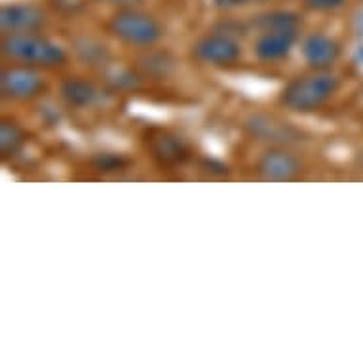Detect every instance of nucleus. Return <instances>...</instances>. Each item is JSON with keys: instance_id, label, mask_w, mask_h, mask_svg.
<instances>
[{"instance_id": "6", "label": "nucleus", "mask_w": 363, "mask_h": 363, "mask_svg": "<svg viewBox=\"0 0 363 363\" xmlns=\"http://www.w3.org/2000/svg\"><path fill=\"white\" fill-rule=\"evenodd\" d=\"M40 74L27 67H16L8 69L2 74V89L4 94L12 97H30L40 89Z\"/></svg>"}, {"instance_id": "8", "label": "nucleus", "mask_w": 363, "mask_h": 363, "mask_svg": "<svg viewBox=\"0 0 363 363\" xmlns=\"http://www.w3.org/2000/svg\"><path fill=\"white\" fill-rule=\"evenodd\" d=\"M259 169H261V173L267 179H272V181H286V179H291L297 175L298 164L291 155L281 152V150H274V152L264 155Z\"/></svg>"}, {"instance_id": "10", "label": "nucleus", "mask_w": 363, "mask_h": 363, "mask_svg": "<svg viewBox=\"0 0 363 363\" xmlns=\"http://www.w3.org/2000/svg\"><path fill=\"white\" fill-rule=\"evenodd\" d=\"M61 94L71 105H78V107L89 105L97 97L96 88L84 80H67L61 86Z\"/></svg>"}, {"instance_id": "7", "label": "nucleus", "mask_w": 363, "mask_h": 363, "mask_svg": "<svg viewBox=\"0 0 363 363\" xmlns=\"http://www.w3.org/2000/svg\"><path fill=\"white\" fill-rule=\"evenodd\" d=\"M44 16L40 10L27 4H13V6H4L0 12V23L2 29L12 30V33H25V30L36 29L42 25Z\"/></svg>"}, {"instance_id": "1", "label": "nucleus", "mask_w": 363, "mask_h": 363, "mask_svg": "<svg viewBox=\"0 0 363 363\" xmlns=\"http://www.w3.org/2000/svg\"><path fill=\"white\" fill-rule=\"evenodd\" d=\"M337 88V80L333 74L318 72L308 77L297 78L284 89L281 103L293 111H312L328 99L333 89Z\"/></svg>"}, {"instance_id": "5", "label": "nucleus", "mask_w": 363, "mask_h": 363, "mask_svg": "<svg viewBox=\"0 0 363 363\" xmlns=\"http://www.w3.org/2000/svg\"><path fill=\"white\" fill-rule=\"evenodd\" d=\"M297 29H272L264 30L255 44V52L261 60L272 61L280 60L284 55L289 54V50L295 44L297 38Z\"/></svg>"}, {"instance_id": "11", "label": "nucleus", "mask_w": 363, "mask_h": 363, "mask_svg": "<svg viewBox=\"0 0 363 363\" xmlns=\"http://www.w3.org/2000/svg\"><path fill=\"white\" fill-rule=\"evenodd\" d=\"M259 25L262 30H272V29H297L298 18L291 12H272L262 16L259 19Z\"/></svg>"}, {"instance_id": "2", "label": "nucleus", "mask_w": 363, "mask_h": 363, "mask_svg": "<svg viewBox=\"0 0 363 363\" xmlns=\"http://www.w3.org/2000/svg\"><path fill=\"white\" fill-rule=\"evenodd\" d=\"M4 54L12 55L16 60L46 67L60 65L61 61L65 60V54L57 44L38 38V36L25 35V33L8 36L4 40Z\"/></svg>"}, {"instance_id": "15", "label": "nucleus", "mask_w": 363, "mask_h": 363, "mask_svg": "<svg viewBox=\"0 0 363 363\" xmlns=\"http://www.w3.org/2000/svg\"><path fill=\"white\" fill-rule=\"evenodd\" d=\"M111 4H131V2H135V0H107Z\"/></svg>"}, {"instance_id": "12", "label": "nucleus", "mask_w": 363, "mask_h": 363, "mask_svg": "<svg viewBox=\"0 0 363 363\" xmlns=\"http://www.w3.org/2000/svg\"><path fill=\"white\" fill-rule=\"evenodd\" d=\"M23 131L19 130L13 122H2L0 125V147L2 152H16L23 143Z\"/></svg>"}, {"instance_id": "13", "label": "nucleus", "mask_w": 363, "mask_h": 363, "mask_svg": "<svg viewBox=\"0 0 363 363\" xmlns=\"http://www.w3.org/2000/svg\"><path fill=\"white\" fill-rule=\"evenodd\" d=\"M304 4L312 10H335L345 4V0H304Z\"/></svg>"}, {"instance_id": "16", "label": "nucleus", "mask_w": 363, "mask_h": 363, "mask_svg": "<svg viewBox=\"0 0 363 363\" xmlns=\"http://www.w3.org/2000/svg\"><path fill=\"white\" fill-rule=\"evenodd\" d=\"M359 57H362V60H363V48L359 50Z\"/></svg>"}, {"instance_id": "9", "label": "nucleus", "mask_w": 363, "mask_h": 363, "mask_svg": "<svg viewBox=\"0 0 363 363\" xmlns=\"http://www.w3.org/2000/svg\"><path fill=\"white\" fill-rule=\"evenodd\" d=\"M304 57L312 67H325L333 63L339 55V46L323 35H312L303 46Z\"/></svg>"}, {"instance_id": "14", "label": "nucleus", "mask_w": 363, "mask_h": 363, "mask_svg": "<svg viewBox=\"0 0 363 363\" xmlns=\"http://www.w3.org/2000/svg\"><path fill=\"white\" fill-rule=\"evenodd\" d=\"M251 2H262V0H215V4L219 8H238V6H244V4H251Z\"/></svg>"}, {"instance_id": "4", "label": "nucleus", "mask_w": 363, "mask_h": 363, "mask_svg": "<svg viewBox=\"0 0 363 363\" xmlns=\"http://www.w3.org/2000/svg\"><path fill=\"white\" fill-rule=\"evenodd\" d=\"M194 54L203 63L228 65L238 60L240 46L228 35H208L196 42Z\"/></svg>"}, {"instance_id": "3", "label": "nucleus", "mask_w": 363, "mask_h": 363, "mask_svg": "<svg viewBox=\"0 0 363 363\" xmlns=\"http://www.w3.org/2000/svg\"><path fill=\"white\" fill-rule=\"evenodd\" d=\"M111 29L118 38L130 44H152L162 35L160 25L147 13L122 10L111 21Z\"/></svg>"}]
</instances>
